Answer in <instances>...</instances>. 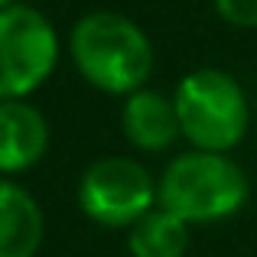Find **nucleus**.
I'll return each mask as SVG.
<instances>
[{"label":"nucleus","instance_id":"obj_1","mask_svg":"<svg viewBox=\"0 0 257 257\" xmlns=\"http://www.w3.org/2000/svg\"><path fill=\"white\" fill-rule=\"evenodd\" d=\"M65 56L78 78L107 98H127L150 85L157 46L150 33L120 10H88L65 33Z\"/></svg>","mask_w":257,"mask_h":257},{"label":"nucleus","instance_id":"obj_5","mask_svg":"<svg viewBox=\"0 0 257 257\" xmlns=\"http://www.w3.org/2000/svg\"><path fill=\"white\" fill-rule=\"evenodd\" d=\"M78 212L104 231H127L160 205L157 176L131 153H107L85 166L75 186Z\"/></svg>","mask_w":257,"mask_h":257},{"label":"nucleus","instance_id":"obj_9","mask_svg":"<svg viewBox=\"0 0 257 257\" xmlns=\"http://www.w3.org/2000/svg\"><path fill=\"white\" fill-rule=\"evenodd\" d=\"M124 234L131 257H186L189 241H192V228L163 205L150 208Z\"/></svg>","mask_w":257,"mask_h":257},{"label":"nucleus","instance_id":"obj_2","mask_svg":"<svg viewBox=\"0 0 257 257\" xmlns=\"http://www.w3.org/2000/svg\"><path fill=\"white\" fill-rule=\"evenodd\" d=\"M160 205L179 215L189 228L221 225L251 202V179L234 153L186 150L173 153L157 176Z\"/></svg>","mask_w":257,"mask_h":257},{"label":"nucleus","instance_id":"obj_4","mask_svg":"<svg viewBox=\"0 0 257 257\" xmlns=\"http://www.w3.org/2000/svg\"><path fill=\"white\" fill-rule=\"evenodd\" d=\"M65 56V39L39 7L17 0L0 10V101L33 98Z\"/></svg>","mask_w":257,"mask_h":257},{"label":"nucleus","instance_id":"obj_6","mask_svg":"<svg viewBox=\"0 0 257 257\" xmlns=\"http://www.w3.org/2000/svg\"><path fill=\"white\" fill-rule=\"evenodd\" d=\"M117 124H120V137L137 153H147V157H163V153L176 150V144L182 140L173 94L160 91L153 85L120 98Z\"/></svg>","mask_w":257,"mask_h":257},{"label":"nucleus","instance_id":"obj_11","mask_svg":"<svg viewBox=\"0 0 257 257\" xmlns=\"http://www.w3.org/2000/svg\"><path fill=\"white\" fill-rule=\"evenodd\" d=\"M17 0H0V10H7V7H13Z\"/></svg>","mask_w":257,"mask_h":257},{"label":"nucleus","instance_id":"obj_8","mask_svg":"<svg viewBox=\"0 0 257 257\" xmlns=\"http://www.w3.org/2000/svg\"><path fill=\"white\" fill-rule=\"evenodd\" d=\"M46 241V212L20 179L0 176V257H36Z\"/></svg>","mask_w":257,"mask_h":257},{"label":"nucleus","instance_id":"obj_10","mask_svg":"<svg viewBox=\"0 0 257 257\" xmlns=\"http://www.w3.org/2000/svg\"><path fill=\"white\" fill-rule=\"evenodd\" d=\"M212 10L234 30H257V0H212Z\"/></svg>","mask_w":257,"mask_h":257},{"label":"nucleus","instance_id":"obj_7","mask_svg":"<svg viewBox=\"0 0 257 257\" xmlns=\"http://www.w3.org/2000/svg\"><path fill=\"white\" fill-rule=\"evenodd\" d=\"M52 147V127L43 107L30 98L0 101V176H17L36 170Z\"/></svg>","mask_w":257,"mask_h":257},{"label":"nucleus","instance_id":"obj_3","mask_svg":"<svg viewBox=\"0 0 257 257\" xmlns=\"http://www.w3.org/2000/svg\"><path fill=\"white\" fill-rule=\"evenodd\" d=\"M182 144L208 153H234L251 131V98L244 85L218 65H199L173 88Z\"/></svg>","mask_w":257,"mask_h":257}]
</instances>
